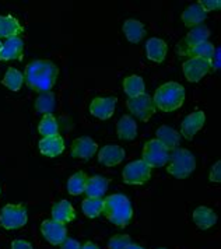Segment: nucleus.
Segmentation results:
<instances>
[{
	"label": "nucleus",
	"instance_id": "ea45409f",
	"mask_svg": "<svg viewBox=\"0 0 221 249\" xmlns=\"http://www.w3.org/2000/svg\"><path fill=\"white\" fill-rule=\"evenodd\" d=\"M125 249H144L143 247H140V245H136V244H130L129 247H126Z\"/></svg>",
	"mask_w": 221,
	"mask_h": 249
},
{
	"label": "nucleus",
	"instance_id": "5701e85b",
	"mask_svg": "<svg viewBox=\"0 0 221 249\" xmlns=\"http://www.w3.org/2000/svg\"><path fill=\"white\" fill-rule=\"evenodd\" d=\"M206 17H207V13L200 7L199 3L189 6L188 9H185V12L182 13V21L186 27H190V28L200 25L206 20Z\"/></svg>",
	"mask_w": 221,
	"mask_h": 249
},
{
	"label": "nucleus",
	"instance_id": "72a5a7b5",
	"mask_svg": "<svg viewBox=\"0 0 221 249\" xmlns=\"http://www.w3.org/2000/svg\"><path fill=\"white\" fill-rule=\"evenodd\" d=\"M130 244H132L130 237L121 234V235H115V237L110 238V242H108V249H125Z\"/></svg>",
	"mask_w": 221,
	"mask_h": 249
},
{
	"label": "nucleus",
	"instance_id": "423d86ee",
	"mask_svg": "<svg viewBox=\"0 0 221 249\" xmlns=\"http://www.w3.org/2000/svg\"><path fill=\"white\" fill-rule=\"evenodd\" d=\"M169 159V151L157 139H153L144 144L143 161L150 168L164 167Z\"/></svg>",
	"mask_w": 221,
	"mask_h": 249
},
{
	"label": "nucleus",
	"instance_id": "a878e982",
	"mask_svg": "<svg viewBox=\"0 0 221 249\" xmlns=\"http://www.w3.org/2000/svg\"><path fill=\"white\" fill-rule=\"evenodd\" d=\"M123 33L129 42L139 44L146 36V28H144V24L137 20H126L123 24Z\"/></svg>",
	"mask_w": 221,
	"mask_h": 249
},
{
	"label": "nucleus",
	"instance_id": "58836bf2",
	"mask_svg": "<svg viewBox=\"0 0 221 249\" xmlns=\"http://www.w3.org/2000/svg\"><path fill=\"white\" fill-rule=\"evenodd\" d=\"M80 249H100L94 242H86Z\"/></svg>",
	"mask_w": 221,
	"mask_h": 249
},
{
	"label": "nucleus",
	"instance_id": "473e14b6",
	"mask_svg": "<svg viewBox=\"0 0 221 249\" xmlns=\"http://www.w3.org/2000/svg\"><path fill=\"white\" fill-rule=\"evenodd\" d=\"M38 130L39 133L42 135L44 137H49V136H55V135H59V126H57V122L56 119L51 115H45L42 118V121L39 122V126H38Z\"/></svg>",
	"mask_w": 221,
	"mask_h": 249
},
{
	"label": "nucleus",
	"instance_id": "393cba45",
	"mask_svg": "<svg viewBox=\"0 0 221 249\" xmlns=\"http://www.w3.org/2000/svg\"><path fill=\"white\" fill-rule=\"evenodd\" d=\"M214 51H216L214 45L207 41V42L199 44V45L188 48V49L179 51V52H177V53L178 55H181V56H188L189 59H190V57H202V59L211 60V57H213V55H214Z\"/></svg>",
	"mask_w": 221,
	"mask_h": 249
},
{
	"label": "nucleus",
	"instance_id": "e433bc0d",
	"mask_svg": "<svg viewBox=\"0 0 221 249\" xmlns=\"http://www.w3.org/2000/svg\"><path fill=\"white\" fill-rule=\"evenodd\" d=\"M80 244H78L76 239H72V238H66L62 244H60V249H80Z\"/></svg>",
	"mask_w": 221,
	"mask_h": 249
},
{
	"label": "nucleus",
	"instance_id": "7ed1b4c3",
	"mask_svg": "<svg viewBox=\"0 0 221 249\" xmlns=\"http://www.w3.org/2000/svg\"><path fill=\"white\" fill-rule=\"evenodd\" d=\"M184 101H185V89L179 83H174V81H169L158 87L153 98L155 108L164 112H172L181 108Z\"/></svg>",
	"mask_w": 221,
	"mask_h": 249
},
{
	"label": "nucleus",
	"instance_id": "4c0bfd02",
	"mask_svg": "<svg viewBox=\"0 0 221 249\" xmlns=\"http://www.w3.org/2000/svg\"><path fill=\"white\" fill-rule=\"evenodd\" d=\"M11 249H33V245L27 241H21V239H16L11 244Z\"/></svg>",
	"mask_w": 221,
	"mask_h": 249
},
{
	"label": "nucleus",
	"instance_id": "ddd939ff",
	"mask_svg": "<svg viewBox=\"0 0 221 249\" xmlns=\"http://www.w3.org/2000/svg\"><path fill=\"white\" fill-rule=\"evenodd\" d=\"M24 42L20 36L7 38L0 49V60H21Z\"/></svg>",
	"mask_w": 221,
	"mask_h": 249
},
{
	"label": "nucleus",
	"instance_id": "aec40b11",
	"mask_svg": "<svg viewBox=\"0 0 221 249\" xmlns=\"http://www.w3.org/2000/svg\"><path fill=\"white\" fill-rule=\"evenodd\" d=\"M157 140L169 151V150H175L179 147V142H181V135L178 133L175 129L169 127V126H161L157 130Z\"/></svg>",
	"mask_w": 221,
	"mask_h": 249
},
{
	"label": "nucleus",
	"instance_id": "0eeeda50",
	"mask_svg": "<svg viewBox=\"0 0 221 249\" xmlns=\"http://www.w3.org/2000/svg\"><path fill=\"white\" fill-rule=\"evenodd\" d=\"M123 181L128 185H143L151 177V168L143 160H137L129 162L122 172Z\"/></svg>",
	"mask_w": 221,
	"mask_h": 249
},
{
	"label": "nucleus",
	"instance_id": "f03ea898",
	"mask_svg": "<svg viewBox=\"0 0 221 249\" xmlns=\"http://www.w3.org/2000/svg\"><path fill=\"white\" fill-rule=\"evenodd\" d=\"M102 213L113 226L126 227L132 221L133 209L130 200L121 193H113L104 199Z\"/></svg>",
	"mask_w": 221,
	"mask_h": 249
},
{
	"label": "nucleus",
	"instance_id": "39448f33",
	"mask_svg": "<svg viewBox=\"0 0 221 249\" xmlns=\"http://www.w3.org/2000/svg\"><path fill=\"white\" fill-rule=\"evenodd\" d=\"M28 214L22 204H6L0 213V224L6 230H17L27 224Z\"/></svg>",
	"mask_w": 221,
	"mask_h": 249
},
{
	"label": "nucleus",
	"instance_id": "c9c22d12",
	"mask_svg": "<svg viewBox=\"0 0 221 249\" xmlns=\"http://www.w3.org/2000/svg\"><path fill=\"white\" fill-rule=\"evenodd\" d=\"M210 181L221 182V161H217L210 171Z\"/></svg>",
	"mask_w": 221,
	"mask_h": 249
},
{
	"label": "nucleus",
	"instance_id": "dca6fc26",
	"mask_svg": "<svg viewBox=\"0 0 221 249\" xmlns=\"http://www.w3.org/2000/svg\"><path fill=\"white\" fill-rule=\"evenodd\" d=\"M123 160H125V150L119 146H115V144L102 147L100 150V154H98V161L101 164H104L105 167L118 165Z\"/></svg>",
	"mask_w": 221,
	"mask_h": 249
},
{
	"label": "nucleus",
	"instance_id": "bb28decb",
	"mask_svg": "<svg viewBox=\"0 0 221 249\" xmlns=\"http://www.w3.org/2000/svg\"><path fill=\"white\" fill-rule=\"evenodd\" d=\"M118 136L122 140H133L137 135V124L132 116H122L119 122L116 124Z\"/></svg>",
	"mask_w": 221,
	"mask_h": 249
},
{
	"label": "nucleus",
	"instance_id": "cd10ccee",
	"mask_svg": "<svg viewBox=\"0 0 221 249\" xmlns=\"http://www.w3.org/2000/svg\"><path fill=\"white\" fill-rule=\"evenodd\" d=\"M87 179L89 177L83 172V171H78L74 175H72L67 181V191L70 195L73 196H77L81 195L86 191V185H87Z\"/></svg>",
	"mask_w": 221,
	"mask_h": 249
},
{
	"label": "nucleus",
	"instance_id": "7c9ffc66",
	"mask_svg": "<svg viewBox=\"0 0 221 249\" xmlns=\"http://www.w3.org/2000/svg\"><path fill=\"white\" fill-rule=\"evenodd\" d=\"M81 209H83V213L87 215L89 218H95V217H98L100 214H102V210H104V200H102V199L87 197L86 200H83Z\"/></svg>",
	"mask_w": 221,
	"mask_h": 249
},
{
	"label": "nucleus",
	"instance_id": "c85d7f7f",
	"mask_svg": "<svg viewBox=\"0 0 221 249\" xmlns=\"http://www.w3.org/2000/svg\"><path fill=\"white\" fill-rule=\"evenodd\" d=\"M123 90L129 95V98H134L144 94V81L140 76H129L123 80Z\"/></svg>",
	"mask_w": 221,
	"mask_h": 249
},
{
	"label": "nucleus",
	"instance_id": "9d476101",
	"mask_svg": "<svg viewBox=\"0 0 221 249\" xmlns=\"http://www.w3.org/2000/svg\"><path fill=\"white\" fill-rule=\"evenodd\" d=\"M41 232L51 245H60L67 238L65 224L57 223L55 220H45L41 224Z\"/></svg>",
	"mask_w": 221,
	"mask_h": 249
},
{
	"label": "nucleus",
	"instance_id": "2eb2a0df",
	"mask_svg": "<svg viewBox=\"0 0 221 249\" xmlns=\"http://www.w3.org/2000/svg\"><path fill=\"white\" fill-rule=\"evenodd\" d=\"M97 143L91 137H78L72 144V156L74 159H91L97 153Z\"/></svg>",
	"mask_w": 221,
	"mask_h": 249
},
{
	"label": "nucleus",
	"instance_id": "f8f14e48",
	"mask_svg": "<svg viewBox=\"0 0 221 249\" xmlns=\"http://www.w3.org/2000/svg\"><path fill=\"white\" fill-rule=\"evenodd\" d=\"M116 98L115 97H105V98H94L90 104V112L98 119H110L115 112Z\"/></svg>",
	"mask_w": 221,
	"mask_h": 249
},
{
	"label": "nucleus",
	"instance_id": "f257e3e1",
	"mask_svg": "<svg viewBox=\"0 0 221 249\" xmlns=\"http://www.w3.org/2000/svg\"><path fill=\"white\" fill-rule=\"evenodd\" d=\"M57 66L51 60H34L25 68V83L34 91L48 92L57 79Z\"/></svg>",
	"mask_w": 221,
	"mask_h": 249
},
{
	"label": "nucleus",
	"instance_id": "79ce46f5",
	"mask_svg": "<svg viewBox=\"0 0 221 249\" xmlns=\"http://www.w3.org/2000/svg\"><path fill=\"white\" fill-rule=\"evenodd\" d=\"M160 249H166V248H160Z\"/></svg>",
	"mask_w": 221,
	"mask_h": 249
},
{
	"label": "nucleus",
	"instance_id": "b1692460",
	"mask_svg": "<svg viewBox=\"0 0 221 249\" xmlns=\"http://www.w3.org/2000/svg\"><path fill=\"white\" fill-rule=\"evenodd\" d=\"M22 33L24 28L13 16H0V38L18 36Z\"/></svg>",
	"mask_w": 221,
	"mask_h": 249
},
{
	"label": "nucleus",
	"instance_id": "f704fd0d",
	"mask_svg": "<svg viewBox=\"0 0 221 249\" xmlns=\"http://www.w3.org/2000/svg\"><path fill=\"white\" fill-rule=\"evenodd\" d=\"M199 6L204 12H213V10H219L221 7L220 0H199L198 1Z\"/></svg>",
	"mask_w": 221,
	"mask_h": 249
},
{
	"label": "nucleus",
	"instance_id": "a211bd4d",
	"mask_svg": "<svg viewBox=\"0 0 221 249\" xmlns=\"http://www.w3.org/2000/svg\"><path fill=\"white\" fill-rule=\"evenodd\" d=\"M74 218H76V210L70 202L60 200L52 206V220L62 224H67L72 223Z\"/></svg>",
	"mask_w": 221,
	"mask_h": 249
},
{
	"label": "nucleus",
	"instance_id": "f3484780",
	"mask_svg": "<svg viewBox=\"0 0 221 249\" xmlns=\"http://www.w3.org/2000/svg\"><path fill=\"white\" fill-rule=\"evenodd\" d=\"M63 150H65V142L59 135L44 137L39 142V151L46 157H57L63 153Z\"/></svg>",
	"mask_w": 221,
	"mask_h": 249
},
{
	"label": "nucleus",
	"instance_id": "c756f323",
	"mask_svg": "<svg viewBox=\"0 0 221 249\" xmlns=\"http://www.w3.org/2000/svg\"><path fill=\"white\" fill-rule=\"evenodd\" d=\"M1 83H3L9 90L18 91L21 89L22 83H24V76H22L21 71H18L17 69L10 68L6 71V74H4Z\"/></svg>",
	"mask_w": 221,
	"mask_h": 249
},
{
	"label": "nucleus",
	"instance_id": "6e6552de",
	"mask_svg": "<svg viewBox=\"0 0 221 249\" xmlns=\"http://www.w3.org/2000/svg\"><path fill=\"white\" fill-rule=\"evenodd\" d=\"M128 109L142 122H147L155 112V107L153 104V100L150 98L148 94H142L139 97L129 98L128 100Z\"/></svg>",
	"mask_w": 221,
	"mask_h": 249
},
{
	"label": "nucleus",
	"instance_id": "4be33fe9",
	"mask_svg": "<svg viewBox=\"0 0 221 249\" xmlns=\"http://www.w3.org/2000/svg\"><path fill=\"white\" fill-rule=\"evenodd\" d=\"M193 223L199 227L200 230H209L217 223V214L209 207L200 206L193 212Z\"/></svg>",
	"mask_w": 221,
	"mask_h": 249
},
{
	"label": "nucleus",
	"instance_id": "9b49d317",
	"mask_svg": "<svg viewBox=\"0 0 221 249\" xmlns=\"http://www.w3.org/2000/svg\"><path fill=\"white\" fill-rule=\"evenodd\" d=\"M209 36H210V31H209V28L206 25H203V24L196 25L186 34V36L184 38V41H181L178 44L177 52L192 48V46L199 45V44H203V42H207Z\"/></svg>",
	"mask_w": 221,
	"mask_h": 249
},
{
	"label": "nucleus",
	"instance_id": "20e7f679",
	"mask_svg": "<svg viewBox=\"0 0 221 249\" xmlns=\"http://www.w3.org/2000/svg\"><path fill=\"white\" fill-rule=\"evenodd\" d=\"M196 168V160L186 148H175L169 154L166 171L178 179H185Z\"/></svg>",
	"mask_w": 221,
	"mask_h": 249
},
{
	"label": "nucleus",
	"instance_id": "6ab92c4d",
	"mask_svg": "<svg viewBox=\"0 0 221 249\" xmlns=\"http://www.w3.org/2000/svg\"><path fill=\"white\" fill-rule=\"evenodd\" d=\"M108 183L110 181L101 175H95L87 179V185H86V191L84 193L87 195V197H92V199H102V196L108 191Z\"/></svg>",
	"mask_w": 221,
	"mask_h": 249
},
{
	"label": "nucleus",
	"instance_id": "a19ab883",
	"mask_svg": "<svg viewBox=\"0 0 221 249\" xmlns=\"http://www.w3.org/2000/svg\"><path fill=\"white\" fill-rule=\"evenodd\" d=\"M0 49H1V41H0Z\"/></svg>",
	"mask_w": 221,
	"mask_h": 249
},
{
	"label": "nucleus",
	"instance_id": "2f4dec72",
	"mask_svg": "<svg viewBox=\"0 0 221 249\" xmlns=\"http://www.w3.org/2000/svg\"><path fill=\"white\" fill-rule=\"evenodd\" d=\"M35 109L41 113H51L55 109V95L52 92H41L35 101Z\"/></svg>",
	"mask_w": 221,
	"mask_h": 249
},
{
	"label": "nucleus",
	"instance_id": "4468645a",
	"mask_svg": "<svg viewBox=\"0 0 221 249\" xmlns=\"http://www.w3.org/2000/svg\"><path fill=\"white\" fill-rule=\"evenodd\" d=\"M204 121H206V116H204L203 111H196V112L188 115L182 121V124H181V133H182V136L190 140L203 127Z\"/></svg>",
	"mask_w": 221,
	"mask_h": 249
},
{
	"label": "nucleus",
	"instance_id": "1a4fd4ad",
	"mask_svg": "<svg viewBox=\"0 0 221 249\" xmlns=\"http://www.w3.org/2000/svg\"><path fill=\"white\" fill-rule=\"evenodd\" d=\"M182 69H184L185 77L192 83L200 81L206 74L213 71L210 60L202 59V57H190L182 65Z\"/></svg>",
	"mask_w": 221,
	"mask_h": 249
},
{
	"label": "nucleus",
	"instance_id": "412c9836",
	"mask_svg": "<svg viewBox=\"0 0 221 249\" xmlns=\"http://www.w3.org/2000/svg\"><path fill=\"white\" fill-rule=\"evenodd\" d=\"M166 51H168V46L160 38H150L146 44V55L150 60L157 62V63H161L166 59Z\"/></svg>",
	"mask_w": 221,
	"mask_h": 249
}]
</instances>
